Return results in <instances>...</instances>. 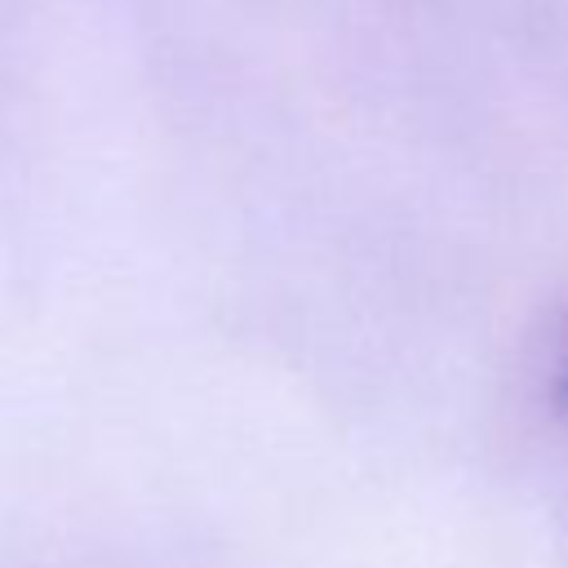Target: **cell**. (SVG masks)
I'll return each instance as SVG.
<instances>
[{
    "instance_id": "obj_1",
    "label": "cell",
    "mask_w": 568,
    "mask_h": 568,
    "mask_svg": "<svg viewBox=\"0 0 568 568\" xmlns=\"http://www.w3.org/2000/svg\"><path fill=\"white\" fill-rule=\"evenodd\" d=\"M555 408L568 413V368H564V377H559V386H555Z\"/></svg>"
}]
</instances>
